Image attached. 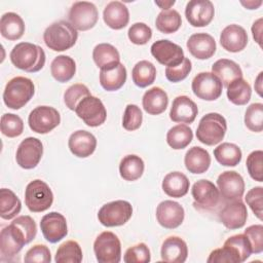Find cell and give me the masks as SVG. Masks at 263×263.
I'll return each mask as SVG.
<instances>
[{
  "mask_svg": "<svg viewBox=\"0 0 263 263\" xmlns=\"http://www.w3.org/2000/svg\"><path fill=\"white\" fill-rule=\"evenodd\" d=\"M198 113V108L196 104L187 96H179L174 99L170 118L174 122L180 123H192Z\"/></svg>",
  "mask_w": 263,
  "mask_h": 263,
  "instance_id": "cell-22",
  "label": "cell"
},
{
  "mask_svg": "<svg viewBox=\"0 0 263 263\" xmlns=\"http://www.w3.org/2000/svg\"><path fill=\"white\" fill-rule=\"evenodd\" d=\"M37 233L35 221L30 216L16 217L0 233L1 260L15 256L25 245L31 242Z\"/></svg>",
  "mask_w": 263,
  "mask_h": 263,
  "instance_id": "cell-1",
  "label": "cell"
},
{
  "mask_svg": "<svg viewBox=\"0 0 263 263\" xmlns=\"http://www.w3.org/2000/svg\"><path fill=\"white\" fill-rule=\"evenodd\" d=\"M75 112L77 116L90 127L102 125L107 118V111L103 102L91 95L79 102Z\"/></svg>",
  "mask_w": 263,
  "mask_h": 263,
  "instance_id": "cell-9",
  "label": "cell"
},
{
  "mask_svg": "<svg viewBox=\"0 0 263 263\" xmlns=\"http://www.w3.org/2000/svg\"><path fill=\"white\" fill-rule=\"evenodd\" d=\"M155 4L158 5L162 10H166L172 5L175 4V0H173V1H155Z\"/></svg>",
  "mask_w": 263,
  "mask_h": 263,
  "instance_id": "cell-58",
  "label": "cell"
},
{
  "mask_svg": "<svg viewBox=\"0 0 263 263\" xmlns=\"http://www.w3.org/2000/svg\"><path fill=\"white\" fill-rule=\"evenodd\" d=\"M215 14L214 4L210 0H191L185 8V16L193 27L208 26Z\"/></svg>",
  "mask_w": 263,
  "mask_h": 263,
  "instance_id": "cell-18",
  "label": "cell"
},
{
  "mask_svg": "<svg viewBox=\"0 0 263 263\" xmlns=\"http://www.w3.org/2000/svg\"><path fill=\"white\" fill-rule=\"evenodd\" d=\"M1 35L11 41L20 39L25 33V23L15 12H6L0 20Z\"/></svg>",
  "mask_w": 263,
  "mask_h": 263,
  "instance_id": "cell-31",
  "label": "cell"
},
{
  "mask_svg": "<svg viewBox=\"0 0 263 263\" xmlns=\"http://www.w3.org/2000/svg\"><path fill=\"white\" fill-rule=\"evenodd\" d=\"M212 73L215 74L222 82V85L226 87L234 79L242 77V71L238 64L228 59L216 61L212 66Z\"/></svg>",
  "mask_w": 263,
  "mask_h": 263,
  "instance_id": "cell-33",
  "label": "cell"
},
{
  "mask_svg": "<svg viewBox=\"0 0 263 263\" xmlns=\"http://www.w3.org/2000/svg\"><path fill=\"white\" fill-rule=\"evenodd\" d=\"M184 163L189 173L202 174L205 173L211 165V156L205 149L194 146L186 152Z\"/></svg>",
  "mask_w": 263,
  "mask_h": 263,
  "instance_id": "cell-29",
  "label": "cell"
},
{
  "mask_svg": "<svg viewBox=\"0 0 263 263\" xmlns=\"http://www.w3.org/2000/svg\"><path fill=\"white\" fill-rule=\"evenodd\" d=\"M193 139L192 129L186 124H177L171 127L166 134V142L175 150L186 148Z\"/></svg>",
  "mask_w": 263,
  "mask_h": 263,
  "instance_id": "cell-41",
  "label": "cell"
},
{
  "mask_svg": "<svg viewBox=\"0 0 263 263\" xmlns=\"http://www.w3.org/2000/svg\"><path fill=\"white\" fill-rule=\"evenodd\" d=\"M143 121V114L141 109L135 104H128L125 107L123 118H122V126L124 129L133 132L138 129Z\"/></svg>",
  "mask_w": 263,
  "mask_h": 263,
  "instance_id": "cell-49",
  "label": "cell"
},
{
  "mask_svg": "<svg viewBox=\"0 0 263 263\" xmlns=\"http://www.w3.org/2000/svg\"><path fill=\"white\" fill-rule=\"evenodd\" d=\"M40 228L44 238L51 243L62 240L68 233L66 218L58 212L44 215L40 222Z\"/></svg>",
  "mask_w": 263,
  "mask_h": 263,
  "instance_id": "cell-17",
  "label": "cell"
},
{
  "mask_svg": "<svg viewBox=\"0 0 263 263\" xmlns=\"http://www.w3.org/2000/svg\"><path fill=\"white\" fill-rule=\"evenodd\" d=\"M191 194L194 199V205L204 210L214 209L220 200L219 189L214 183L205 179L198 180L193 184Z\"/></svg>",
  "mask_w": 263,
  "mask_h": 263,
  "instance_id": "cell-15",
  "label": "cell"
},
{
  "mask_svg": "<svg viewBox=\"0 0 263 263\" xmlns=\"http://www.w3.org/2000/svg\"><path fill=\"white\" fill-rule=\"evenodd\" d=\"M161 186L166 195L180 198L188 193L190 182L183 173L171 172L163 178Z\"/></svg>",
  "mask_w": 263,
  "mask_h": 263,
  "instance_id": "cell-28",
  "label": "cell"
},
{
  "mask_svg": "<svg viewBox=\"0 0 263 263\" xmlns=\"http://www.w3.org/2000/svg\"><path fill=\"white\" fill-rule=\"evenodd\" d=\"M133 215V206L126 200H114L104 204L98 213L100 223L106 227H116L125 224Z\"/></svg>",
  "mask_w": 263,
  "mask_h": 263,
  "instance_id": "cell-8",
  "label": "cell"
},
{
  "mask_svg": "<svg viewBox=\"0 0 263 263\" xmlns=\"http://www.w3.org/2000/svg\"><path fill=\"white\" fill-rule=\"evenodd\" d=\"M142 104L144 110L150 115H159L165 111L168 98L165 90L161 87L154 86L148 89L142 99Z\"/></svg>",
  "mask_w": 263,
  "mask_h": 263,
  "instance_id": "cell-27",
  "label": "cell"
},
{
  "mask_svg": "<svg viewBox=\"0 0 263 263\" xmlns=\"http://www.w3.org/2000/svg\"><path fill=\"white\" fill-rule=\"evenodd\" d=\"M9 58L16 68L29 73L40 71L45 64L43 48L30 42H21L14 45Z\"/></svg>",
  "mask_w": 263,
  "mask_h": 263,
  "instance_id": "cell-2",
  "label": "cell"
},
{
  "mask_svg": "<svg viewBox=\"0 0 263 263\" xmlns=\"http://www.w3.org/2000/svg\"><path fill=\"white\" fill-rule=\"evenodd\" d=\"M224 247L228 249L235 263L246 261L252 254L251 243L245 234H235L228 237L224 242Z\"/></svg>",
  "mask_w": 263,
  "mask_h": 263,
  "instance_id": "cell-35",
  "label": "cell"
},
{
  "mask_svg": "<svg viewBox=\"0 0 263 263\" xmlns=\"http://www.w3.org/2000/svg\"><path fill=\"white\" fill-rule=\"evenodd\" d=\"M192 69L191 61L187 58H184L183 62L175 67L165 68V77L171 82H180L184 80Z\"/></svg>",
  "mask_w": 263,
  "mask_h": 263,
  "instance_id": "cell-51",
  "label": "cell"
},
{
  "mask_svg": "<svg viewBox=\"0 0 263 263\" xmlns=\"http://www.w3.org/2000/svg\"><path fill=\"white\" fill-rule=\"evenodd\" d=\"M93 252L99 263H118L121 259V243L111 231L100 233L93 242Z\"/></svg>",
  "mask_w": 263,
  "mask_h": 263,
  "instance_id": "cell-7",
  "label": "cell"
},
{
  "mask_svg": "<svg viewBox=\"0 0 263 263\" xmlns=\"http://www.w3.org/2000/svg\"><path fill=\"white\" fill-rule=\"evenodd\" d=\"M240 3L248 9H257L262 4V1H241Z\"/></svg>",
  "mask_w": 263,
  "mask_h": 263,
  "instance_id": "cell-56",
  "label": "cell"
},
{
  "mask_svg": "<svg viewBox=\"0 0 263 263\" xmlns=\"http://www.w3.org/2000/svg\"><path fill=\"white\" fill-rule=\"evenodd\" d=\"M262 17L258 18L256 22H254L253 26H252V34L253 37L255 39V41L262 46Z\"/></svg>",
  "mask_w": 263,
  "mask_h": 263,
  "instance_id": "cell-55",
  "label": "cell"
},
{
  "mask_svg": "<svg viewBox=\"0 0 263 263\" xmlns=\"http://www.w3.org/2000/svg\"><path fill=\"white\" fill-rule=\"evenodd\" d=\"M145 164L143 159L135 154L124 156L119 164V173L125 181H136L140 179L144 173Z\"/></svg>",
  "mask_w": 263,
  "mask_h": 263,
  "instance_id": "cell-36",
  "label": "cell"
},
{
  "mask_svg": "<svg viewBox=\"0 0 263 263\" xmlns=\"http://www.w3.org/2000/svg\"><path fill=\"white\" fill-rule=\"evenodd\" d=\"M22 209V202L13 191L7 188L0 189V217L5 220L14 218Z\"/></svg>",
  "mask_w": 263,
  "mask_h": 263,
  "instance_id": "cell-40",
  "label": "cell"
},
{
  "mask_svg": "<svg viewBox=\"0 0 263 263\" xmlns=\"http://www.w3.org/2000/svg\"><path fill=\"white\" fill-rule=\"evenodd\" d=\"M42 154L43 145L41 141L34 137H28L18 145L15 159L21 167L25 170H31L37 166L41 160Z\"/></svg>",
  "mask_w": 263,
  "mask_h": 263,
  "instance_id": "cell-13",
  "label": "cell"
},
{
  "mask_svg": "<svg viewBox=\"0 0 263 263\" xmlns=\"http://www.w3.org/2000/svg\"><path fill=\"white\" fill-rule=\"evenodd\" d=\"M35 86L31 79L23 76L11 78L3 91L4 104L13 110L24 107L34 96Z\"/></svg>",
  "mask_w": 263,
  "mask_h": 263,
  "instance_id": "cell-4",
  "label": "cell"
},
{
  "mask_svg": "<svg viewBox=\"0 0 263 263\" xmlns=\"http://www.w3.org/2000/svg\"><path fill=\"white\" fill-rule=\"evenodd\" d=\"M221 223L228 229L234 230L245 226L248 219V211L241 199L230 200L219 213Z\"/></svg>",
  "mask_w": 263,
  "mask_h": 263,
  "instance_id": "cell-20",
  "label": "cell"
},
{
  "mask_svg": "<svg viewBox=\"0 0 263 263\" xmlns=\"http://www.w3.org/2000/svg\"><path fill=\"white\" fill-rule=\"evenodd\" d=\"M219 192L225 200L240 199L245 192V181L235 171H226L217 179Z\"/></svg>",
  "mask_w": 263,
  "mask_h": 263,
  "instance_id": "cell-16",
  "label": "cell"
},
{
  "mask_svg": "<svg viewBox=\"0 0 263 263\" xmlns=\"http://www.w3.org/2000/svg\"><path fill=\"white\" fill-rule=\"evenodd\" d=\"M57 263H80L82 261V250L75 240H67L63 242L54 258Z\"/></svg>",
  "mask_w": 263,
  "mask_h": 263,
  "instance_id": "cell-43",
  "label": "cell"
},
{
  "mask_svg": "<svg viewBox=\"0 0 263 263\" xmlns=\"http://www.w3.org/2000/svg\"><path fill=\"white\" fill-rule=\"evenodd\" d=\"M243 234L248 237V239L251 243L252 253H255V254L262 253V251H263V226L261 224L251 225V226L247 227Z\"/></svg>",
  "mask_w": 263,
  "mask_h": 263,
  "instance_id": "cell-54",
  "label": "cell"
},
{
  "mask_svg": "<svg viewBox=\"0 0 263 263\" xmlns=\"http://www.w3.org/2000/svg\"><path fill=\"white\" fill-rule=\"evenodd\" d=\"M92 59L96 65L101 69H109L120 63L118 50L109 43H100L92 50Z\"/></svg>",
  "mask_w": 263,
  "mask_h": 263,
  "instance_id": "cell-32",
  "label": "cell"
},
{
  "mask_svg": "<svg viewBox=\"0 0 263 263\" xmlns=\"http://www.w3.org/2000/svg\"><path fill=\"white\" fill-rule=\"evenodd\" d=\"M132 78L137 86L141 88L147 87L151 85L156 78V68L149 61H140L133 68Z\"/></svg>",
  "mask_w": 263,
  "mask_h": 263,
  "instance_id": "cell-38",
  "label": "cell"
},
{
  "mask_svg": "<svg viewBox=\"0 0 263 263\" xmlns=\"http://www.w3.org/2000/svg\"><path fill=\"white\" fill-rule=\"evenodd\" d=\"M87 96H90L88 87L82 83H75L68 87L65 91L64 102L70 110L75 111L79 102Z\"/></svg>",
  "mask_w": 263,
  "mask_h": 263,
  "instance_id": "cell-46",
  "label": "cell"
},
{
  "mask_svg": "<svg viewBox=\"0 0 263 263\" xmlns=\"http://www.w3.org/2000/svg\"><path fill=\"white\" fill-rule=\"evenodd\" d=\"M52 201V191L44 181L36 179L27 185L25 190V203L31 212H44L51 206Z\"/></svg>",
  "mask_w": 263,
  "mask_h": 263,
  "instance_id": "cell-6",
  "label": "cell"
},
{
  "mask_svg": "<svg viewBox=\"0 0 263 263\" xmlns=\"http://www.w3.org/2000/svg\"><path fill=\"white\" fill-rule=\"evenodd\" d=\"M216 160L224 166H235L241 160V150L233 143H222L214 149Z\"/></svg>",
  "mask_w": 263,
  "mask_h": 263,
  "instance_id": "cell-37",
  "label": "cell"
},
{
  "mask_svg": "<svg viewBox=\"0 0 263 263\" xmlns=\"http://www.w3.org/2000/svg\"><path fill=\"white\" fill-rule=\"evenodd\" d=\"M0 128H1V133L4 136L8 138H15L23 134L24 121L16 114L5 113L1 116Z\"/></svg>",
  "mask_w": 263,
  "mask_h": 263,
  "instance_id": "cell-44",
  "label": "cell"
},
{
  "mask_svg": "<svg viewBox=\"0 0 263 263\" xmlns=\"http://www.w3.org/2000/svg\"><path fill=\"white\" fill-rule=\"evenodd\" d=\"M220 43L229 52H238L245 49L248 44V34L238 25L232 24L225 27L220 35Z\"/></svg>",
  "mask_w": 263,
  "mask_h": 263,
  "instance_id": "cell-23",
  "label": "cell"
},
{
  "mask_svg": "<svg viewBox=\"0 0 263 263\" xmlns=\"http://www.w3.org/2000/svg\"><path fill=\"white\" fill-rule=\"evenodd\" d=\"M189 52L198 60H206L212 58L217 49L214 37L208 33L192 34L187 43Z\"/></svg>",
  "mask_w": 263,
  "mask_h": 263,
  "instance_id": "cell-21",
  "label": "cell"
},
{
  "mask_svg": "<svg viewBox=\"0 0 263 263\" xmlns=\"http://www.w3.org/2000/svg\"><path fill=\"white\" fill-rule=\"evenodd\" d=\"M24 260L27 263H49L51 254L45 245H35L27 251Z\"/></svg>",
  "mask_w": 263,
  "mask_h": 263,
  "instance_id": "cell-53",
  "label": "cell"
},
{
  "mask_svg": "<svg viewBox=\"0 0 263 263\" xmlns=\"http://www.w3.org/2000/svg\"><path fill=\"white\" fill-rule=\"evenodd\" d=\"M185 217L184 208L177 201L163 200L156 208L157 222L166 229L179 227Z\"/></svg>",
  "mask_w": 263,
  "mask_h": 263,
  "instance_id": "cell-19",
  "label": "cell"
},
{
  "mask_svg": "<svg viewBox=\"0 0 263 263\" xmlns=\"http://www.w3.org/2000/svg\"><path fill=\"white\" fill-rule=\"evenodd\" d=\"M103 20L111 29L120 30L128 24L129 12L122 2L111 1L104 8Z\"/></svg>",
  "mask_w": 263,
  "mask_h": 263,
  "instance_id": "cell-26",
  "label": "cell"
},
{
  "mask_svg": "<svg viewBox=\"0 0 263 263\" xmlns=\"http://www.w3.org/2000/svg\"><path fill=\"white\" fill-rule=\"evenodd\" d=\"M69 23L79 31H87L95 27L98 22L99 13L96 5L88 1L75 2L68 14Z\"/></svg>",
  "mask_w": 263,
  "mask_h": 263,
  "instance_id": "cell-10",
  "label": "cell"
},
{
  "mask_svg": "<svg viewBox=\"0 0 263 263\" xmlns=\"http://www.w3.org/2000/svg\"><path fill=\"white\" fill-rule=\"evenodd\" d=\"M68 146L72 154L80 158H85L95 152L97 139L91 133L80 129L71 134Z\"/></svg>",
  "mask_w": 263,
  "mask_h": 263,
  "instance_id": "cell-24",
  "label": "cell"
},
{
  "mask_svg": "<svg viewBox=\"0 0 263 263\" xmlns=\"http://www.w3.org/2000/svg\"><path fill=\"white\" fill-rule=\"evenodd\" d=\"M182 25L180 13L175 9L161 10L156 16L155 26L158 31L164 34L175 33Z\"/></svg>",
  "mask_w": 263,
  "mask_h": 263,
  "instance_id": "cell-42",
  "label": "cell"
},
{
  "mask_svg": "<svg viewBox=\"0 0 263 263\" xmlns=\"http://www.w3.org/2000/svg\"><path fill=\"white\" fill-rule=\"evenodd\" d=\"M61 122V115L57 109L49 106H38L28 117L30 128L37 134H47Z\"/></svg>",
  "mask_w": 263,
  "mask_h": 263,
  "instance_id": "cell-11",
  "label": "cell"
},
{
  "mask_svg": "<svg viewBox=\"0 0 263 263\" xmlns=\"http://www.w3.org/2000/svg\"><path fill=\"white\" fill-rule=\"evenodd\" d=\"M247 170L251 178L257 182L263 181V152L255 150L251 152L247 158Z\"/></svg>",
  "mask_w": 263,
  "mask_h": 263,
  "instance_id": "cell-48",
  "label": "cell"
},
{
  "mask_svg": "<svg viewBox=\"0 0 263 263\" xmlns=\"http://www.w3.org/2000/svg\"><path fill=\"white\" fill-rule=\"evenodd\" d=\"M193 93L204 101H215L222 95V82L211 72H200L192 80Z\"/></svg>",
  "mask_w": 263,
  "mask_h": 263,
  "instance_id": "cell-12",
  "label": "cell"
},
{
  "mask_svg": "<svg viewBox=\"0 0 263 263\" xmlns=\"http://www.w3.org/2000/svg\"><path fill=\"white\" fill-rule=\"evenodd\" d=\"M247 204L251 208L253 213L259 220H262V208H263V188L261 186L250 189L245 197Z\"/></svg>",
  "mask_w": 263,
  "mask_h": 263,
  "instance_id": "cell-52",
  "label": "cell"
},
{
  "mask_svg": "<svg viewBox=\"0 0 263 263\" xmlns=\"http://www.w3.org/2000/svg\"><path fill=\"white\" fill-rule=\"evenodd\" d=\"M50 72L57 81L67 82L71 80L76 73L75 61L69 55H58L50 64Z\"/></svg>",
  "mask_w": 263,
  "mask_h": 263,
  "instance_id": "cell-34",
  "label": "cell"
},
{
  "mask_svg": "<svg viewBox=\"0 0 263 263\" xmlns=\"http://www.w3.org/2000/svg\"><path fill=\"white\" fill-rule=\"evenodd\" d=\"M245 124L254 133H260L263 129V104H251L245 113Z\"/></svg>",
  "mask_w": 263,
  "mask_h": 263,
  "instance_id": "cell-45",
  "label": "cell"
},
{
  "mask_svg": "<svg viewBox=\"0 0 263 263\" xmlns=\"http://www.w3.org/2000/svg\"><path fill=\"white\" fill-rule=\"evenodd\" d=\"M161 259L167 263H184L188 256L187 243L179 236H170L162 242Z\"/></svg>",
  "mask_w": 263,
  "mask_h": 263,
  "instance_id": "cell-25",
  "label": "cell"
},
{
  "mask_svg": "<svg viewBox=\"0 0 263 263\" xmlns=\"http://www.w3.org/2000/svg\"><path fill=\"white\" fill-rule=\"evenodd\" d=\"M151 260L150 250L146 243L140 242L125 251L123 261L125 263H148Z\"/></svg>",
  "mask_w": 263,
  "mask_h": 263,
  "instance_id": "cell-47",
  "label": "cell"
},
{
  "mask_svg": "<svg viewBox=\"0 0 263 263\" xmlns=\"http://www.w3.org/2000/svg\"><path fill=\"white\" fill-rule=\"evenodd\" d=\"M151 54L161 65L175 67L184 60L182 47L167 39H160L151 45Z\"/></svg>",
  "mask_w": 263,
  "mask_h": 263,
  "instance_id": "cell-14",
  "label": "cell"
},
{
  "mask_svg": "<svg viewBox=\"0 0 263 263\" xmlns=\"http://www.w3.org/2000/svg\"><path fill=\"white\" fill-rule=\"evenodd\" d=\"M77 30L66 21H59L48 26L43 33L45 45L53 51H64L76 43Z\"/></svg>",
  "mask_w": 263,
  "mask_h": 263,
  "instance_id": "cell-3",
  "label": "cell"
},
{
  "mask_svg": "<svg viewBox=\"0 0 263 263\" xmlns=\"http://www.w3.org/2000/svg\"><path fill=\"white\" fill-rule=\"evenodd\" d=\"M252 96L251 85L242 77L234 79L227 86V98L234 105H246Z\"/></svg>",
  "mask_w": 263,
  "mask_h": 263,
  "instance_id": "cell-39",
  "label": "cell"
},
{
  "mask_svg": "<svg viewBox=\"0 0 263 263\" xmlns=\"http://www.w3.org/2000/svg\"><path fill=\"white\" fill-rule=\"evenodd\" d=\"M128 39L137 45L146 44L152 37L151 28L145 23H135L127 31Z\"/></svg>",
  "mask_w": 263,
  "mask_h": 263,
  "instance_id": "cell-50",
  "label": "cell"
},
{
  "mask_svg": "<svg viewBox=\"0 0 263 263\" xmlns=\"http://www.w3.org/2000/svg\"><path fill=\"white\" fill-rule=\"evenodd\" d=\"M226 130V119L221 114L212 112L205 114L199 120L196 129V138L202 144L213 146L219 144L224 139Z\"/></svg>",
  "mask_w": 263,
  "mask_h": 263,
  "instance_id": "cell-5",
  "label": "cell"
},
{
  "mask_svg": "<svg viewBox=\"0 0 263 263\" xmlns=\"http://www.w3.org/2000/svg\"><path fill=\"white\" fill-rule=\"evenodd\" d=\"M262 75H263V72H260L255 82V89L260 97H262Z\"/></svg>",
  "mask_w": 263,
  "mask_h": 263,
  "instance_id": "cell-57",
  "label": "cell"
},
{
  "mask_svg": "<svg viewBox=\"0 0 263 263\" xmlns=\"http://www.w3.org/2000/svg\"><path fill=\"white\" fill-rule=\"evenodd\" d=\"M126 81V69L123 64L101 70L100 71V84L107 91H115L123 86Z\"/></svg>",
  "mask_w": 263,
  "mask_h": 263,
  "instance_id": "cell-30",
  "label": "cell"
}]
</instances>
